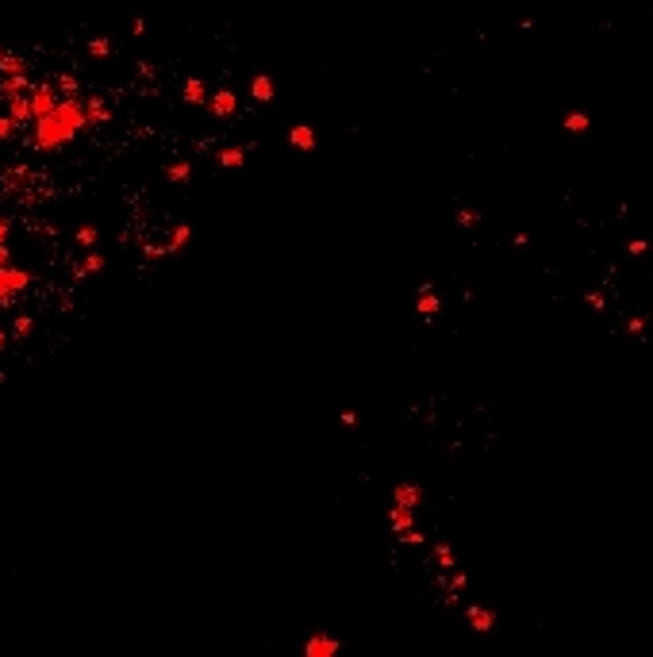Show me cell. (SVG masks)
Listing matches in <instances>:
<instances>
[{"mask_svg":"<svg viewBox=\"0 0 653 657\" xmlns=\"http://www.w3.org/2000/svg\"><path fill=\"white\" fill-rule=\"evenodd\" d=\"M16 300H20V296H12V292H0V311H12V308H16Z\"/></svg>","mask_w":653,"mask_h":657,"instance_id":"33","label":"cell"},{"mask_svg":"<svg viewBox=\"0 0 653 657\" xmlns=\"http://www.w3.org/2000/svg\"><path fill=\"white\" fill-rule=\"evenodd\" d=\"M392 503H404V507H419L423 503V488L411 481H400L396 488H392Z\"/></svg>","mask_w":653,"mask_h":657,"instance_id":"13","label":"cell"},{"mask_svg":"<svg viewBox=\"0 0 653 657\" xmlns=\"http://www.w3.org/2000/svg\"><path fill=\"white\" fill-rule=\"evenodd\" d=\"M31 331H35V319H31V315H23V311H20V315H16V319H12V327H8V335H12V339H31Z\"/></svg>","mask_w":653,"mask_h":657,"instance_id":"21","label":"cell"},{"mask_svg":"<svg viewBox=\"0 0 653 657\" xmlns=\"http://www.w3.org/2000/svg\"><path fill=\"white\" fill-rule=\"evenodd\" d=\"M315 143H319V139H315L312 123H293V131H288V146H293V150L308 154V150H315Z\"/></svg>","mask_w":653,"mask_h":657,"instance_id":"11","label":"cell"},{"mask_svg":"<svg viewBox=\"0 0 653 657\" xmlns=\"http://www.w3.org/2000/svg\"><path fill=\"white\" fill-rule=\"evenodd\" d=\"M208 85H204V77H185V85H181V100L185 104H208Z\"/></svg>","mask_w":653,"mask_h":657,"instance_id":"14","label":"cell"},{"mask_svg":"<svg viewBox=\"0 0 653 657\" xmlns=\"http://www.w3.org/2000/svg\"><path fill=\"white\" fill-rule=\"evenodd\" d=\"M131 35H135V39H143V35H147V20H143V16L131 23Z\"/></svg>","mask_w":653,"mask_h":657,"instance_id":"35","label":"cell"},{"mask_svg":"<svg viewBox=\"0 0 653 657\" xmlns=\"http://www.w3.org/2000/svg\"><path fill=\"white\" fill-rule=\"evenodd\" d=\"M338 419H342L346 427H358V411H350V407H346V411H338Z\"/></svg>","mask_w":653,"mask_h":657,"instance_id":"36","label":"cell"},{"mask_svg":"<svg viewBox=\"0 0 653 657\" xmlns=\"http://www.w3.org/2000/svg\"><path fill=\"white\" fill-rule=\"evenodd\" d=\"M4 108H8V116L16 119L20 127L35 123V116H31V97H27V93H16V97H8V100H4Z\"/></svg>","mask_w":653,"mask_h":657,"instance_id":"10","label":"cell"},{"mask_svg":"<svg viewBox=\"0 0 653 657\" xmlns=\"http://www.w3.org/2000/svg\"><path fill=\"white\" fill-rule=\"evenodd\" d=\"M35 285V273L31 270H20V265H0V292H12V296H20Z\"/></svg>","mask_w":653,"mask_h":657,"instance_id":"3","label":"cell"},{"mask_svg":"<svg viewBox=\"0 0 653 657\" xmlns=\"http://www.w3.org/2000/svg\"><path fill=\"white\" fill-rule=\"evenodd\" d=\"M465 619H469V627L477 630V634H492V630H496V611H492V608L469 604V608H465Z\"/></svg>","mask_w":653,"mask_h":657,"instance_id":"7","label":"cell"},{"mask_svg":"<svg viewBox=\"0 0 653 657\" xmlns=\"http://www.w3.org/2000/svg\"><path fill=\"white\" fill-rule=\"evenodd\" d=\"M204 108L212 112L215 119H231L234 112H238V97H234V88H215Z\"/></svg>","mask_w":653,"mask_h":657,"instance_id":"4","label":"cell"},{"mask_svg":"<svg viewBox=\"0 0 653 657\" xmlns=\"http://www.w3.org/2000/svg\"><path fill=\"white\" fill-rule=\"evenodd\" d=\"M396 538H400L404 546H423V542H427V534H423L419 527H408V531H404V534H396Z\"/></svg>","mask_w":653,"mask_h":657,"instance_id":"27","label":"cell"},{"mask_svg":"<svg viewBox=\"0 0 653 657\" xmlns=\"http://www.w3.org/2000/svg\"><path fill=\"white\" fill-rule=\"evenodd\" d=\"M16 73H31V66L20 54H12V50L0 47V77H16Z\"/></svg>","mask_w":653,"mask_h":657,"instance_id":"16","label":"cell"},{"mask_svg":"<svg viewBox=\"0 0 653 657\" xmlns=\"http://www.w3.org/2000/svg\"><path fill=\"white\" fill-rule=\"evenodd\" d=\"M8 258H12V250H8V242H0V265H8Z\"/></svg>","mask_w":653,"mask_h":657,"instance_id":"37","label":"cell"},{"mask_svg":"<svg viewBox=\"0 0 653 657\" xmlns=\"http://www.w3.org/2000/svg\"><path fill=\"white\" fill-rule=\"evenodd\" d=\"M273 97H277L273 73H254V77H250V100H254V104H269Z\"/></svg>","mask_w":653,"mask_h":657,"instance_id":"8","label":"cell"},{"mask_svg":"<svg viewBox=\"0 0 653 657\" xmlns=\"http://www.w3.org/2000/svg\"><path fill=\"white\" fill-rule=\"evenodd\" d=\"M645 331V319H626V335H642Z\"/></svg>","mask_w":653,"mask_h":657,"instance_id":"31","label":"cell"},{"mask_svg":"<svg viewBox=\"0 0 653 657\" xmlns=\"http://www.w3.org/2000/svg\"><path fill=\"white\" fill-rule=\"evenodd\" d=\"M246 154H250V146H223V150L215 154V162L223 165V169H243Z\"/></svg>","mask_w":653,"mask_h":657,"instance_id":"15","label":"cell"},{"mask_svg":"<svg viewBox=\"0 0 653 657\" xmlns=\"http://www.w3.org/2000/svg\"><path fill=\"white\" fill-rule=\"evenodd\" d=\"M73 239H77V246H85V250H93V246H97V239H100V231L97 227H77V231H73Z\"/></svg>","mask_w":653,"mask_h":657,"instance_id":"25","label":"cell"},{"mask_svg":"<svg viewBox=\"0 0 653 657\" xmlns=\"http://www.w3.org/2000/svg\"><path fill=\"white\" fill-rule=\"evenodd\" d=\"M81 104H85L88 131H93V127H104L108 119H112V108H108V100H100V97H85V100H81Z\"/></svg>","mask_w":653,"mask_h":657,"instance_id":"9","label":"cell"},{"mask_svg":"<svg viewBox=\"0 0 653 657\" xmlns=\"http://www.w3.org/2000/svg\"><path fill=\"white\" fill-rule=\"evenodd\" d=\"M8 339H12V335H8V331H4V327H0V350L8 346Z\"/></svg>","mask_w":653,"mask_h":657,"instance_id":"38","label":"cell"},{"mask_svg":"<svg viewBox=\"0 0 653 657\" xmlns=\"http://www.w3.org/2000/svg\"><path fill=\"white\" fill-rule=\"evenodd\" d=\"M480 223V215L477 212H469V208H458V227H465V231H473Z\"/></svg>","mask_w":653,"mask_h":657,"instance_id":"28","label":"cell"},{"mask_svg":"<svg viewBox=\"0 0 653 657\" xmlns=\"http://www.w3.org/2000/svg\"><path fill=\"white\" fill-rule=\"evenodd\" d=\"M415 311H419L423 323H434V315L442 311V300H439V292H434V285H430V280H423V285H419V296H415Z\"/></svg>","mask_w":653,"mask_h":657,"instance_id":"5","label":"cell"},{"mask_svg":"<svg viewBox=\"0 0 653 657\" xmlns=\"http://www.w3.org/2000/svg\"><path fill=\"white\" fill-rule=\"evenodd\" d=\"M31 116L39 119V116H50L54 108H58V100H62V93L54 88V81H35L31 85Z\"/></svg>","mask_w":653,"mask_h":657,"instance_id":"2","label":"cell"},{"mask_svg":"<svg viewBox=\"0 0 653 657\" xmlns=\"http://www.w3.org/2000/svg\"><path fill=\"white\" fill-rule=\"evenodd\" d=\"M561 127H565L569 135H584L588 127H592V116H588V112H565V116H561Z\"/></svg>","mask_w":653,"mask_h":657,"instance_id":"18","label":"cell"},{"mask_svg":"<svg viewBox=\"0 0 653 657\" xmlns=\"http://www.w3.org/2000/svg\"><path fill=\"white\" fill-rule=\"evenodd\" d=\"M430 553H434V565H439L442 573L458 569V558H454V550H449V542H434V546H430Z\"/></svg>","mask_w":653,"mask_h":657,"instance_id":"19","label":"cell"},{"mask_svg":"<svg viewBox=\"0 0 653 657\" xmlns=\"http://www.w3.org/2000/svg\"><path fill=\"white\" fill-rule=\"evenodd\" d=\"M12 227H16V223L8 219V215H0V242H8V235H12Z\"/></svg>","mask_w":653,"mask_h":657,"instance_id":"32","label":"cell"},{"mask_svg":"<svg viewBox=\"0 0 653 657\" xmlns=\"http://www.w3.org/2000/svg\"><path fill=\"white\" fill-rule=\"evenodd\" d=\"M408 527H415V507L392 503V507H389V531H392V534H404Z\"/></svg>","mask_w":653,"mask_h":657,"instance_id":"12","label":"cell"},{"mask_svg":"<svg viewBox=\"0 0 653 657\" xmlns=\"http://www.w3.org/2000/svg\"><path fill=\"white\" fill-rule=\"evenodd\" d=\"M188 177H193V162H188V158H177V162H169V165H166V181L185 184Z\"/></svg>","mask_w":653,"mask_h":657,"instance_id":"20","label":"cell"},{"mask_svg":"<svg viewBox=\"0 0 653 657\" xmlns=\"http://www.w3.org/2000/svg\"><path fill=\"white\" fill-rule=\"evenodd\" d=\"M20 135H23V127L16 123L8 112H0V143H12V139H20Z\"/></svg>","mask_w":653,"mask_h":657,"instance_id":"22","label":"cell"},{"mask_svg":"<svg viewBox=\"0 0 653 657\" xmlns=\"http://www.w3.org/2000/svg\"><path fill=\"white\" fill-rule=\"evenodd\" d=\"M645 250H650V242H645V239H630V242H626V254H630V258H634V254H645Z\"/></svg>","mask_w":653,"mask_h":657,"instance_id":"30","label":"cell"},{"mask_svg":"<svg viewBox=\"0 0 653 657\" xmlns=\"http://www.w3.org/2000/svg\"><path fill=\"white\" fill-rule=\"evenodd\" d=\"M188 239H193V227L188 223H177L173 227V235H169V242H166V254L173 258V254H181L188 246Z\"/></svg>","mask_w":653,"mask_h":657,"instance_id":"17","label":"cell"},{"mask_svg":"<svg viewBox=\"0 0 653 657\" xmlns=\"http://www.w3.org/2000/svg\"><path fill=\"white\" fill-rule=\"evenodd\" d=\"M135 73H138V77H154V62H138Z\"/></svg>","mask_w":653,"mask_h":657,"instance_id":"34","label":"cell"},{"mask_svg":"<svg viewBox=\"0 0 653 657\" xmlns=\"http://www.w3.org/2000/svg\"><path fill=\"white\" fill-rule=\"evenodd\" d=\"M100 270H104V254H100V250H88L77 273H81V277H93V273H100Z\"/></svg>","mask_w":653,"mask_h":657,"instance_id":"23","label":"cell"},{"mask_svg":"<svg viewBox=\"0 0 653 657\" xmlns=\"http://www.w3.org/2000/svg\"><path fill=\"white\" fill-rule=\"evenodd\" d=\"M342 649L338 638H331L327 630H315V634H308V642H304V657H334Z\"/></svg>","mask_w":653,"mask_h":657,"instance_id":"6","label":"cell"},{"mask_svg":"<svg viewBox=\"0 0 653 657\" xmlns=\"http://www.w3.org/2000/svg\"><path fill=\"white\" fill-rule=\"evenodd\" d=\"M31 146L35 150H42V154H54V150H62L66 143H73L77 135H85L88 131V119H85V104H81V97H62L58 108L50 112V116H39L35 123H31Z\"/></svg>","mask_w":653,"mask_h":657,"instance_id":"1","label":"cell"},{"mask_svg":"<svg viewBox=\"0 0 653 657\" xmlns=\"http://www.w3.org/2000/svg\"><path fill=\"white\" fill-rule=\"evenodd\" d=\"M584 304H588V308H595V311H604L607 308V296H600V292H584Z\"/></svg>","mask_w":653,"mask_h":657,"instance_id":"29","label":"cell"},{"mask_svg":"<svg viewBox=\"0 0 653 657\" xmlns=\"http://www.w3.org/2000/svg\"><path fill=\"white\" fill-rule=\"evenodd\" d=\"M54 88H58L62 97H81V85H77L73 73H58V77H54Z\"/></svg>","mask_w":653,"mask_h":657,"instance_id":"24","label":"cell"},{"mask_svg":"<svg viewBox=\"0 0 653 657\" xmlns=\"http://www.w3.org/2000/svg\"><path fill=\"white\" fill-rule=\"evenodd\" d=\"M88 54H93V58H108V54H112V39H104V35L88 39Z\"/></svg>","mask_w":653,"mask_h":657,"instance_id":"26","label":"cell"}]
</instances>
